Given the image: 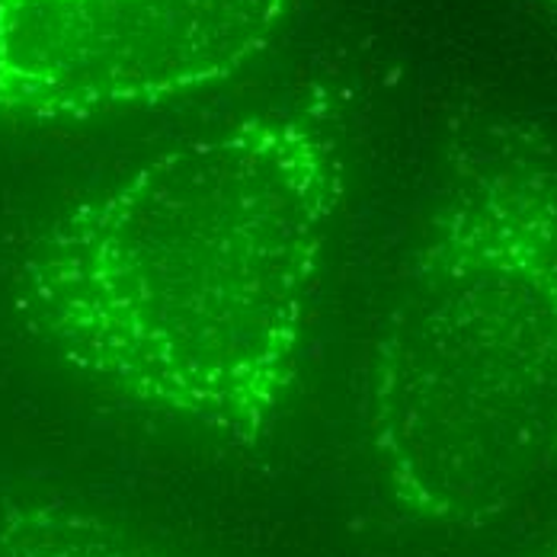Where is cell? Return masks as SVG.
<instances>
[{
    "mask_svg": "<svg viewBox=\"0 0 557 557\" xmlns=\"http://www.w3.org/2000/svg\"><path fill=\"white\" fill-rule=\"evenodd\" d=\"M343 193L324 112H253L64 209L16 308L94 382L250 443L298 385Z\"/></svg>",
    "mask_w": 557,
    "mask_h": 557,
    "instance_id": "obj_1",
    "label": "cell"
},
{
    "mask_svg": "<svg viewBox=\"0 0 557 557\" xmlns=\"http://www.w3.org/2000/svg\"><path fill=\"white\" fill-rule=\"evenodd\" d=\"M555 426L557 170H491L410 257L372 356V430L394 484L451 509Z\"/></svg>",
    "mask_w": 557,
    "mask_h": 557,
    "instance_id": "obj_2",
    "label": "cell"
},
{
    "mask_svg": "<svg viewBox=\"0 0 557 557\" xmlns=\"http://www.w3.org/2000/svg\"><path fill=\"white\" fill-rule=\"evenodd\" d=\"M298 0H0V122L161 107L237 77Z\"/></svg>",
    "mask_w": 557,
    "mask_h": 557,
    "instance_id": "obj_3",
    "label": "cell"
}]
</instances>
